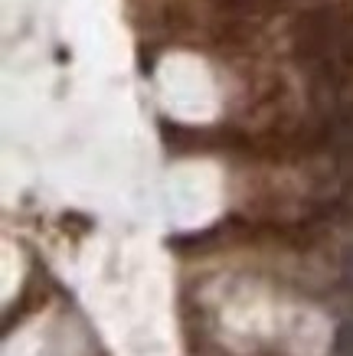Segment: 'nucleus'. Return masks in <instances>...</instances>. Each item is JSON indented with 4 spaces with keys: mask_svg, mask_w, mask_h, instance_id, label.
Segmentation results:
<instances>
[{
    "mask_svg": "<svg viewBox=\"0 0 353 356\" xmlns=\"http://www.w3.org/2000/svg\"><path fill=\"white\" fill-rule=\"evenodd\" d=\"M353 36V3L331 0L308 7L291 23V49L304 69H317L324 63H337L340 46Z\"/></svg>",
    "mask_w": 353,
    "mask_h": 356,
    "instance_id": "f257e3e1",
    "label": "nucleus"
},
{
    "mask_svg": "<svg viewBox=\"0 0 353 356\" xmlns=\"http://www.w3.org/2000/svg\"><path fill=\"white\" fill-rule=\"evenodd\" d=\"M334 356H353V314L343 317L334 330Z\"/></svg>",
    "mask_w": 353,
    "mask_h": 356,
    "instance_id": "f03ea898",
    "label": "nucleus"
},
{
    "mask_svg": "<svg viewBox=\"0 0 353 356\" xmlns=\"http://www.w3.org/2000/svg\"><path fill=\"white\" fill-rule=\"evenodd\" d=\"M340 284L347 291V298L353 301V242L340 252Z\"/></svg>",
    "mask_w": 353,
    "mask_h": 356,
    "instance_id": "7ed1b4c3",
    "label": "nucleus"
}]
</instances>
